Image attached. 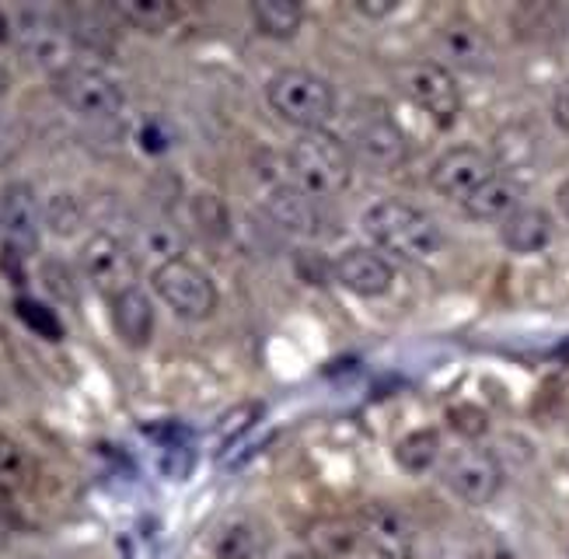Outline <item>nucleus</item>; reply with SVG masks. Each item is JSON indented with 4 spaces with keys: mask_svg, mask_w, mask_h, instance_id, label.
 <instances>
[{
    "mask_svg": "<svg viewBox=\"0 0 569 559\" xmlns=\"http://www.w3.org/2000/svg\"><path fill=\"white\" fill-rule=\"evenodd\" d=\"M158 298L179 315V319H189V322H200V319H210L217 311V287L213 280L200 270L196 262L176 256V259H164L154 277H151Z\"/></svg>",
    "mask_w": 569,
    "mask_h": 559,
    "instance_id": "obj_4",
    "label": "nucleus"
},
{
    "mask_svg": "<svg viewBox=\"0 0 569 559\" xmlns=\"http://www.w3.org/2000/svg\"><path fill=\"white\" fill-rule=\"evenodd\" d=\"M0 148H4V154H8V158L14 154V143H11V127L4 123V119H0Z\"/></svg>",
    "mask_w": 569,
    "mask_h": 559,
    "instance_id": "obj_35",
    "label": "nucleus"
},
{
    "mask_svg": "<svg viewBox=\"0 0 569 559\" xmlns=\"http://www.w3.org/2000/svg\"><path fill=\"white\" fill-rule=\"evenodd\" d=\"M448 423L455 433L461 437H482L489 430V417H486V409H479L476 402H458L448 409Z\"/></svg>",
    "mask_w": 569,
    "mask_h": 559,
    "instance_id": "obj_29",
    "label": "nucleus"
},
{
    "mask_svg": "<svg viewBox=\"0 0 569 559\" xmlns=\"http://www.w3.org/2000/svg\"><path fill=\"white\" fill-rule=\"evenodd\" d=\"M552 119H556V127L569 133V78L559 81L556 94H552Z\"/></svg>",
    "mask_w": 569,
    "mask_h": 559,
    "instance_id": "obj_32",
    "label": "nucleus"
},
{
    "mask_svg": "<svg viewBox=\"0 0 569 559\" xmlns=\"http://www.w3.org/2000/svg\"><path fill=\"white\" fill-rule=\"evenodd\" d=\"M402 91L423 109L440 127H451L461 112V88L451 74V67L437 60H419L402 70Z\"/></svg>",
    "mask_w": 569,
    "mask_h": 559,
    "instance_id": "obj_8",
    "label": "nucleus"
},
{
    "mask_svg": "<svg viewBox=\"0 0 569 559\" xmlns=\"http://www.w3.org/2000/svg\"><path fill=\"white\" fill-rule=\"evenodd\" d=\"M4 518H8V490L0 486V525H4Z\"/></svg>",
    "mask_w": 569,
    "mask_h": 559,
    "instance_id": "obj_38",
    "label": "nucleus"
},
{
    "mask_svg": "<svg viewBox=\"0 0 569 559\" xmlns=\"http://www.w3.org/2000/svg\"><path fill=\"white\" fill-rule=\"evenodd\" d=\"M437 455H440V433L437 430H412L409 437H402V441L395 445V461H399V466L412 476L433 469Z\"/></svg>",
    "mask_w": 569,
    "mask_h": 559,
    "instance_id": "obj_24",
    "label": "nucleus"
},
{
    "mask_svg": "<svg viewBox=\"0 0 569 559\" xmlns=\"http://www.w3.org/2000/svg\"><path fill=\"white\" fill-rule=\"evenodd\" d=\"M492 176H497V168H492V158L486 151H479V148H451V151H443L433 161L430 186L440 192V197L465 203Z\"/></svg>",
    "mask_w": 569,
    "mask_h": 559,
    "instance_id": "obj_11",
    "label": "nucleus"
},
{
    "mask_svg": "<svg viewBox=\"0 0 569 559\" xmlns=\"http://www.w3.org/2000/svg\"><path fill=\"white\" fill-rule=\"evenodd\" d=\"M461 207L472 221H500L503 224L507 217L521 207V186H517L510 176H492Z\"/></svg>",
    "mask_w": 569,
    "mask_h": 559,
    "instance_id": "obj_19",
    "label": "nucleus"
},
{
    "mask_svg": "<svg viewBox=\"0 0 569 559\" xmlns=\"http://www.w3.org/2000/svg\"><path fill=\"white\" fill-rule=\"evenodd\" d=\"M24 472H29V461H24V451L11 441V437L0 433V486H8L11 482H21Z\"/></svg>",
    "mask_w": 569,
    "mask_h": 559,
    "instance_id": "obj_30",
    "label": "nucleus"
},
{
    "mask_svg": "<svg viewBox=\"0 0 569 559\" xmlns=\"http://www.w3.org/2000/svg\"><path fill=\"white\" fill-rule=\"evenodd\" d=\"M11 32H14V26H11V18L0 11V42H8L11 39Z\"/></svg>",
    "mask_w": 569,
    "mask_h": 559,
    "instance_id": "obj_36",
    "label": "nucleus"
},
{
    "mask_svg": "<svg viewBox=\"0 0 569 559\" xmlns=\"http://www.w3.org/2000/svg\"><path fill=\"white\" fill-rule=\"evenodd\" d=\"M14 311H18V319L29 326L32 332H39V336H46V339H63V326H60V319H57V311H49L46 305H39L36 298H18L14 301Z\"/></svg>",
    "mask_w": 569,
    "mask_h": 559,
    "instance_id": "obj_27",
    "label": "nucleus"
},
{
    "mask_svg": "<svg viewBox=\"0 0 569 559\" xmlns=\"http://www.w3.org/2000/svg\"><path fill=\"white\" fill-rule=\"evenodd\" d=\"M81 270L94 283L98 295H106L109 301L127 295L137 287V256L127 241H119L116 234L98 231L81 246Z\"/></svg>",
    "mask_w": 569,
    "mask_h": 559,
    "instance_id": "obj_6",
    "label": "nucleus"
},
{
    "mask_svg": "<svg viewBox=\"0 0 569 559\" xmlns=\"http://www.w3.org/2000/svg\"><path fill=\"white\" fill-rule=\"evenodd\" d=\"M269 552V528L256 518H238L224 525L213 539L217 559H262Z\"/></svg>",
    "mask_w": 569,
    "mask_h": 559,
    "instance_id": "obj_20",
    "label": "nucleus"
},
{
    "mask_svg": "<svg viewBox=\"0 0 569 559\" xmlns=\"http://www.w3.org/2000/svg\"><path fill=\"white\" fill-rule=\"evenodd\" d=\"M42 207L36 200L32 186L11 182L0 192V231H4V249L29 259L39 249L42 234Z\"/></svg>",
    "mask_w": 569,
    "mask_h": 559,
    "instance_id": "obj_10",
    "label": "nucleus"
},
{
    "mask_svg": "<svg viewBox=\"0 0 569 559\" xmlns=\"http://www.w3.org/2000/svg\"><path fill=\"white\" fill-rule=\"evenodd\" d=\"M266 102L287 123L301 127L305 133L326 130V123L336 116V91L326 78L311 74V70L290 67L269 78L266 84Z\"/></svg>",
    "mask_w": 569,
    "mask_h": 559,
    "instance_id": "obj_3",
    "label": "nucleus"
},
{
    "mask_svg": "<svg viewBox=\"0 0 569 559\" xmlns=\"http://www.w3.org/2000/svg\"><path fill=\"white\" fill-rule=\"evenodd\" d=\"M360 224L378 252L406 262H427L443 246V234L433 217L402 200H381L375 207H367Z\"/></svg>",
    "mask_w": 569,
    "mask_h": 559,
    "instance_id": "obj_1",
    "label": "nucleus"
},
{
    "mask_svg": "<svg viewBox=\"0 0 569 559\" xmlns=\"http://www.w3.org/2000/svg\"><path fill=\"white\" fill-rule=\"evenodd\" d=\"M42 221H46V228L53 231V234H73L84 224V210H81V203L73 200V197L60 192V197H53L42 207Z\"/></svg>",
    "mask_w": 569,
    "mask_h": 559,
    "instance_id": "obj_26",
    "label": "nucleus"
},
{
    "mask_svg": "<svg viewBox=\"0 0 569 559\" xmlns=\"http://www.w3.org/2000/svg\"><path fill=\"white\" fill-rule=\"evenodd\" d=\"M443 479H448L451 490L465 500V503H489L492 497L500 493L503 486V469L492 451H482V448H465V451H455L448 458V466H443Z\"/></svg>",
    "mask_w": 569,
    "mask_h": 559,
    "instance_id": "obj_9",
    "label": "nucleus"
},
{
    "mask_svg": "<svg viewBox=\"0 0 569 559\" xmlns=\"http://www.w3.org/2000/svg\"><path fill=\"white\" fill-rule=\"evenodd\" d=\"M559 357H569V343H566V347L559 350Z\"/></svg>",
    "mask_w": 569,
    "mask_h": 559,
    "instance_id": "obj_40",
    "label": "nucleus"
},
{
    "mask_svg": "<svg viewBox=\"0 0 569 559\" xmlns=\"http://www.w3.org/2000/svg\"><path fill=\"white\" fill-rule=\"evenodd\" d=\"M556 200H559V210H562V217L569 221V179H566V182H559V189H556Z\"/></svg>",
    "mask_w": 569,
    "mask_h": 559,
    "instance_id": "obj_34",
    "label": "nucleus"
},
{
    "mask_svg": "<svg viewBox=\"0 0 569 559\" xmlns=\"http://www.w3.org/2000/svg\"><path fill=\"white\" fill-rule=\"evenodd\" d=\"M8 88H11V74H8V67L0 63V99L8 94Z\"/></svg>",
    "mask_w": 569,
    "mask_h": 559,
    "instance_id": "obj_37",
    "label": "nucleus"
},
{
    "mask_svg": "<svg viewBox=\"0 0 569 559\" xmlns=\"http://www.w3.org/2000/svg\"><path fill=\"white\" fill-rule=\"evenodd\" d=\"M287 164H290L293 186L311 192L315 200L336 197V192H342L346 186H350V176H353L350 148L326 130H311V133L297 137L290 143Z\"/></svg>",
    "mask_w": 569,
    "mask_h": 559,
    "instance_id": "obj_2",
    "label": "nucleus"
},
{
    "mask_svg": "<svg viewBox=\"0 0 569 559\" xmlns=\"http://www.w3.org/2000/svg\"><path fill=\"white\" fill-rule=\"evenodd\" d=\"M332 277L346 290H353V295L378 298V295H388L391 290L395 270L378 249H346L332 266Z\"/></svg>",
    "mask_w": 569,
    "mask_h": 559,
    "instance_id": "obj_13",
    "label": "nucleus"
},
{
    "mask_svg": "<svg viewBox=\"0 0 569 559\" xmlns=\"http://www.w3.org/2000/svg\"><path fill=\"white\" fill-rule=\"evenodd\" d=\"M353 8L367 18H388L395 8H399V0H357Z\"/></svg>",
    "mask_w": 569,
    "mask_h": 559,
    "instance_id": "obj_33",
    "label": "nucleus"
},
{
    "mask_svg": "<svg viewBox=\"0 0 569 559\" xmlns=\"http://www.w3.org/2000/svg\"><path fill=\"white\" fill-rule=\"evenodd\" d=\"M437 53L443 67H465V70H486L492 63V42L489 36L472 26V21H451L437 36Z\"/></svg>",
    "mask_w": 569,
    "mask_h": 559,
    "instance_id": "obj_15",
    "label": "nucleus"
},
{
    "mask_svg": "<svg viewBox=\"0 0 569 559\" xmlns=\"http://www.w3.org/2000/svg\"><path fill=\"white\" fill-rule=\"evenodd\" d=\"M370 542L378 549H385L391 559H406L412 556V528L409 521L399 515L395 507H385V503H370L363 515H360V525H357Z\"/></svg>",
    "mask_w": 569,
    "mask_h": 559,
    "instance_id": "obj_16",
    "label": "nucleus"
},
{
    "mask_svg": "<svg viewBox=\"0 0 569 559\" xmlns=\"http://www.w3.org/2000/svg\"><path fill=\"white\" fill-rule=\"evenodd\" d=\"M256 29L269 39H293L305 21V8L297 0H259L252 4Z\"/></svg>",
    "mask_w": 569,
    "mask_h": 559,
    "instance_id": "obj_23",
    "label": "nucleus"
},
{
    "mask_svg": "<svg viewBox=\"0 0 569 559\" xmlns=\"http://www.w3.org/2000/svg\"><path fill=\"white\" fill-rule=\"evenodd\" d=\"M259 417H262V406H259V402H241V406L228 409L224 417L217 420V427H213L217 448H220V451H228L234 441H241V437L259 423Z\"/></svg>",
    "mask_w": 569,
    "mask_h": 559,
    "instance_id": "obj_25",
    "label": "nucleus"
},
{
    "mask_svg": "<svg viewBox=\"0 0 569 559\" xmlns=\"http://www.w3.org/2000/svg\"><path fill=\"white\" fill-rule=\"evenodd\" d=\"M140 143H143V151H151V154H161V151L168 148L171 137H168V130H164L161 119H147L143 130H140Z\"/></svg>",
    "mask_w": 569,
    "mask_h": 559,
    "instance_id": "obj_31",
    "label": "nucleus"
},
{
    "mask_svg": "<svg viewBox=\"0 0 569 559\" xmlns=\"http://www.w3.org/2000/svg\"><path fill=\"white\" fill-rule=\"evenodd\" d=\"M127 26L147 32V36H161L179 21V8L171 0H122L112 8Z\"/></svg>",
    "mask_w": 569,
    "mask_h": 559,
    "instance_id": "obj_22",
    "label": "nucleus"
},
{
    "mask_svg": "<svg viewBox=\"0 0 569 559\" xmlns=\"http://www.w3.org/2000/svg\"><path fill=\"white\" fill-rule=\"evenodd\" d=\"M500 241L517 256L541 252L552 241V217L541 207H517L500 224Z\"/></svg>",
    "mask_w": 569,
    "mask_h": 559,
    "instance_id": "obj_18",
    "label": "nucleus"
},
{
    "mask_svg": "<svg viewBox=\"0 0 569 559\" xmlns=\"http://www.w3.org/2000/svg\"><path fill=\"white\" fill-rule=\"evenodd\" d=\"M482 559H513V556H510L507 549H492V552H486Z\"/></svg>",
    "mask_w": 569,
    "mask_h": 559,
    "instance_id": "obj_39",
    "label": "nucleus"
},
{
    "mask_svg": "<svg viewBox=\"0 0 569 559\" xmlns=\"http://www.w3.org/2000/svg\"><path fill=\"white\" fill-rule=\"evenodd\" d=\"M266 210L283 231H293V234H321L326 231V210H321V200H315L305 189H297L293 182L277 186L273 192H269Z\"/></svg>",
    "mask_w": 569,
    "mask_h": 559,
    "instance_id": "obj_14",
    "label": "nucleus"
},
{
    "mask_svg": "<svg viewBox=\"0 0 569 559\" xmlns=\"http://www.w3.org/2000/svg\"><path fill=\"white\" fill-rule=\"evenodd\" d=\"M350 133H353V148L375 164H399L406 161L409 143L402 137V130L395 127V119L388 116V109L381 106H363L353 119H350Z\"/></svg>",
    "mask_w": 569,
    "mask_h": 559,
    "instance_id": "obj_12",
    "label": "nucleus"
},
{
    "mask_svg": "<svg viewBox=\"0 0 569 559\" xmlns=\"http://www.w3.org/2000/svg\"><path fill=\"white\" fill-rule=\"evenodd\" d=\"M14 32L24 57L32 63L46 67L49 74H60L63 67H70L67 53H70V29H67V18H60L57 11H46V8H21L18 21H14Z\"/></svg>",
    "mask_w": 569,
    "mask_h": 559,
    "instance_id": "obj_7",
    "label": "nucleus"
},
{
    "mask_svg": "<svg viewBox=\"0 0 569 559\" xmlns=\"http://www.w3.org/2000/svg\"><path fill=\"white\" fill-rule=\"evenodd\" d=\"M192 221L200 224L207 234H217V238H224L231 228L228 207L220 203V197H210V192H200V197L192 200Z\"/></svg>",
    "mask_w": 569,
    "mask_h": 559,
    "instance_id": "obj_28",
    "label": "nucleus"
},
{
    "mask_svg": "<svg viewBox=\"0 0 569 559\" xmlns=\"http://www.w3.org/2000/svg\"><path fill=\"white\" fill-rule=\"evenodd\" d=\"M109 305H112V326H116L122 343L137 347V350L151 343V336H154V305L140 287L112 298Z\"/></svg>",
    "mask_w": 569,
    "mask_h": 559,
    "instance_id": "obj_17",
    "label": "nucleus"
},
{
    "mask_svg": "<svg viewBox=\"0 0 569 559\" xmlns=\"http://www.w3.org/2000/svg\"><path fill=\"white\" fill-rule=\"evenodd\" d=\"M315 542L326 559H391L385 549L370 542L357 525H346V521H332L326 528H318Z\"/></svg>",
    "mask_w": 569,
    "mask_h": 559,
    "instance_id": "obj_21",
    "label": "nucleus"
},
{
    "mask_svg": "<svg viewBox=\"0 0 569 559\" xmlns=\"http://www.w3.org/2000/svg\"><path fill=\"white\" fill-rule=\"evenodd\" d=\"M57 99L84 119H109L122 109V88L106 74V70L88 63H70L53 78Z\"/></svg>",
    "mask_w": 569,
    "mask_h": 559,
    "instance_id": "obj_5",
    "label": "nucleus"
}]
</instances>
